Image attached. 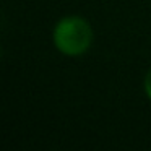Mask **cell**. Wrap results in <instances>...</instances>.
Returning a JSON list of instances; mask_svg holds the SVG:
<instances>
[{"label": "cell", "instance_id": "1", "mask_svg": "<svg viewBox=\"0 0 151 151\" xmlns=\"http://www.w3.org/2000/svg\"><path fill=\"white\" fill-rule=\"evenodd\" d=\"M57 50L65 55H81L91 47L93 28L85 18L72 15L57 21L52 33Z\"/></svg>", "mask_w": 151, "mask_h": 151}, {"label": "cell", "instance_id": "2", "mask_svg": "<svg viewBox=\"0 0 151 151\" xmlns=\"http://www.w3.org/2000/svg\"><path fill=\"white\" fill-rule=\"evenodd\" d=\"M143 86H145V93H146V96L151 99V68L148 70V72H146V75H145Z\"/></svg>", "mask_w": 151, "mask_h": 151}]
</instances>
